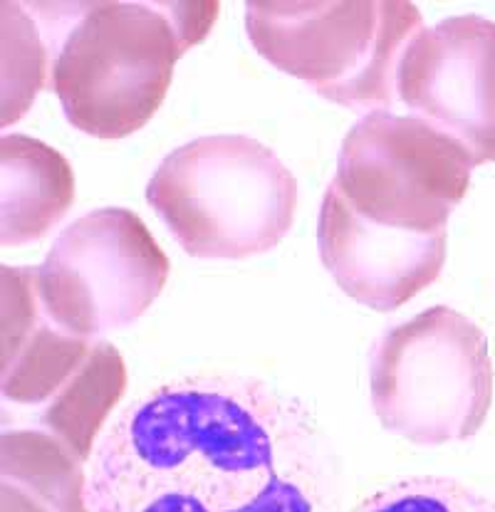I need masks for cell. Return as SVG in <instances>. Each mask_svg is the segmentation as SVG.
<instances>
[{
	"instance_id": "obj_1",
	"label": "cell",
	"mask_w": 495,
	"mask_h": 512,
	"mask_svg": "<svg viewBox=\"0 0 495 512\" xmlns=\"http://www.w3.org/2000/svg\"><path fill=\"white\" fill-rule=\"evenodd\" d=\"M90 512H342L320 419L250 374L196 372L134 399L99 438Z\"/></svg>"
},
{
	"instance_id": "obj_2",
	"label": "cell",
	"mask_w": 495,
	"mask_h": 512,
	"mask_svg": "<svg viewBox=\"0 0 495 512\" xmlns=\"http://www.w3.org/2000/svg\"><path fill=\"white\" fill-rule=\"evenodd\" d=\"M221 3L92 0L52 18L50 87L67 122L95 139H124L151 122L174 67L208 38Z\"/></svg>"
},
{
	"instance_id": "obj_3",
	"label": "cell",
	"mask_w": 495,
	"mask_h": 512,
	"mask_svg": "<svg viewBox=\"0 0 495 512\" xmlns=\"http://www.w3.org/2000/svg\"><path fill=\"white\" fill-rule=\"evenodd\" d=\"M147 203L194 258L246 260L293 231L297 179L263 141L211 134L164 156Z\"/></svg>"
},
{
	"instance_id": "obj_4",
	"label": "cell",
	"mask_w": 495,
	"mask_h": 512,
	"mask_svg": "<svg viewBox=\"0 0 495 512\" xmlns=\"http://www.w3.org/2000/svg\"><path fill=\"white\" fill-rule=\"evenodd\" d=\"M426 28L406 0H253L248 38L260 57L354 112H394L396 70Z\"/></svg>"
},
{
	"instance_id": "obj_5",
	"label": "cell",
	"mask_w": 495,
	"mask_h": 512,
	"mask_svg": "<svg viewBox=\"0 0 495 512\" xmlns=\"http://www.w3.org/2000/svg\"><path fill=\"white\" fill-rule=\"evenodd\" d=\"M493 359L483 329L434 305L377 339L369 396L379 423L416 446L473 438L493 406Z\"/></svg>"
},
{
	"instance_id": "obj_6",
	"label": "cell",
	"mask_w": 495,
	"mask_h": 512,
	"mask_svg": "<svg viewBox=\"0 0 495 512\" xmlns=\"http://www.w3.org/2000/svg\"><path fill=\"white\" fill-rule=\"evenodd\" d=\"M169 275V255L147 223L114 206L72 221L35 268L45 315L90 342L147 315Z\"/></svg>"
},
{
	"instance_id": "obj_7",
	"label": "cell",
	"mask_w": 495,
	"mask_h": 512,
	"mask_svg": "<svg viewBox=\"0 0 495 512\" xmlns=\"http://www.w3.org/2000/svg\"><path fill=\"white\" fill-rule=\"evenodd\" d=\"M466 146L414 114L369 112L342 141L335 184L364 218L409 233H444L471 188Z\"/></svg>"
},
{
	"instance_id": "obj_8",
	"label": "cell",
	"mask_w": 495,
	"mask_h": 512,
	"mask_svg": "<svg viewBox=\"0 0 495 512\" xmlns=\"http://www.w3.org/2000/svg\"><path fill=\"white\" fill-rule=\"evenodd\" d=\"M396 99L466 146L476 166L495 161V23L451 15L421 28L396 70Z\"/></svg>"
},
{
	"instance_id": "obj_9",
	"label": "cell",
	"mask_w": 495,
	"mask_h": 512,
	"mask_svg": "<svg viewBox=\"0 0 495 512\" xmlns=\"http://www.w3.org/2000/svg\"><path fill=\"white\" fill-rule=\"evenodd\" d=\"M317 245L347 297L374 312H394L439 280L448 233H409L369 221L330 184L320 203Z\"/></svg>"
},
{
	"instance_id": "obj_10",
	"label": "cell",
	"mask_w": 495,
	"mask_h": 512,
	"mask_svg": "<svg viewBox=\"0 0 495 512\" xmlns=\"http://www.w3.org/2000/svg\"><path fill=\"white\" fill-rule=\"evenodd\" d=\"M3 399L20 406L48 404L85 364L95 342L50 320L38 295L35 268L3 265Z\"/></svg>"
},
{
	"instance_id": "obj_11",
	"label": "cell",
	"mask_w": 495,
	"mask_h": 512,
	"mask_svg": "<svg viewBox=\"0 0 495 512\" xmlns=\"http://www.w3.org/2000/svg\"><path fill=\"white\" fill-rule=\"evenodd\" d=\"M75 171L55 146L28 137L0 139V243L23 248L48 235L75 206Z\"/></svg>"
},
{
	"instance_id": "obj_12",
	"label": "cell",
	"mask_w": 495,
	"mask_h": 512,
	"mask_svg": "<svg viewBox=\"0 0 495 512\" xmlns=\"http://www.w3.org/2000/svg\"><path fill=\"white\" fill-rule=\"evenodd\" d=\"M127 384L124 357L114 344L99 339L85 364L40 411V426L82 463H90L104 436V423L127 394Z\"/></svg>"
},
{
	"instance_id": "obj_13",
	"label": "cell",
	"mask_w": 495,
	"mask_h": 512,
	"mask_svg": "<svg viewBox=\"0 0 495 512\" xmlns=\"http://www.w3.org/2000/svg\"><path fill=\"white\" fill-rule=\"evenodd\" d=\"M85 463L48 431L5 428L0 436L3 480L35 495L52 512H90Z\"/></svg>"
},
{
	"instance_id": "obj_14",
	"label": "cell",
	"mask_w": 495,
	"mask_h": 512,
	"mask_svg": "<svg viewBox=\"0 0 495 512\" xmlns=\"http://www.w3.org/2000/svg\"><path fill=\"white\" fill-rule=\"evenodd\" d=\"M3 10V119L20 122L40 90L50 85L52 45L28 3L5 0Z\"/></svg>"
},
{
	"instance_id": "obj_15",
	"label": "cell",
	"mask_w": 495,
	"mask_h": 512,
	"mask_svg": "<svg viewBox=\"0 0 495 512\" xmlns=\"http://www.w3.org/2000/svg\"><path fill=\"white\" fill-rule=\"evenodd\" d=\"M349 512H495V503L453 478L411 475L372 490Z\"/></svg>"
},
{
	"instance_id": "obj_16",
	"label": "cell",
	"mask_w": 495,
	"mask_h": 512,
	"mask_svg": "<svg viewBox=\"0 0 495 512\" xmlns=\"http://www.w3.org/2000/svg\"><path fill=\"white\" fill-rule=\"evenodd\" d=\"M3 493H0V512H52L48 505L40 503L35 495L25 493L18 485L3 480Z\"/></svg>"
}]
</instances>
